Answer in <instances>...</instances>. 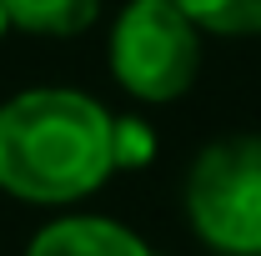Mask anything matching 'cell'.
<instances>
[{
    "label": "cell",
    "mask_w": 261,
    "mask_h": 256,
    "mask_svg": "<svg viewBox=\"0 0 261 256\" xmlns=\"http://www.w3.org/2000/svg\"><path fill=\"white\" fill-rule=\"evenodd\" d=\"M111 111L70 86H35L0 106V191L31 206L91 196L116 171Z\"/></svg>",
    "instance_id": "cell-1"
},
{
    "label": "cell",
    "mask_w": 261,
    "mask_h": 256,
    "mask_svg": "<svg viewBox=\"0 0 261 256\" xmlns=\"http://www.w3.org/2000/svg\"><path fill=\"white\" fill-rule=\"evenodd\" d=\"M186 216L221 256H261V136H221L186 171Z\"/></svg>",
    "instance_id": "cell-2"
},
{
    "label": "cell",
    "mask_w": 261,
    "mask_h": 256,
    "mask_svg": "<svg viewBox=\"0 0 261 256\" xmlns=\"http://www.w3.org/2000/svg\"><path fill=\"white\" fill-rule=\"evenodd\" d=\"M201 70V31L171 0H130L111 31V75L136 100H176Z\"/></svg>",
    "instance_id": "cell-3"
},
{
    "label": "cell",
    "mask_w": 261,
    "mask_h": 256,
    "mask_svg": "<svg viewBox=\"0 0 261 256\" xmlns=\"http://www.w3.org/2000/svg\"><path fill=\"white\" fill-rule=\"evenodd\" d=\"M25 256H156L130 226L111 216H65L31 236Z\"/></svg>",
    "instance_id": "cell-4"
},
{
    "label": "cell",
    "mask_w": 261,
    "mask_h": 256,
    "mask_svg": "<svg viewBox=\"0 0 261 256\" xmlns=\"http://www.w3.org/2000/svg\"><path fill=\"white\" fill-rule=\"evenodd\" d=\"M10 31L25 35H81L100 15V0H0Z\"/></svg>",
    "instance_id": "cell-5"
},
{
    "label": "cell",
    "mask_w": 261,
    "mask_h": 256,
    "mask_svg": "<svg viewBox=\"0 0 261 256\" xmlns=\"http://www.w3.org/2000/svg\"><path fill=\"white\" fill-rule=\"evenodd\" d=\"M196 31L211 35H261V0H171Z\"/></svg>",
    "instance_id": "cell-6"
},
{
    "label": "cell",
    "mask_w": 261,
    "mask_h": 256,
    "mask_svg": "<svg viewBox=\"0 0 261 256\" xmlns=\"http://www.w3.org/2000/svg\"><path fill=\"white\" fill-rule=\"evenodd\" d=\"M151 156H156L151 126L136 121V116H116L111 121V161H116V171H136V166H146Z\"/></svg>",
    "instance_id": "cell-7"
},
{
    "label": "cell",
    "mask_w": 261,
    "mask_h": 256,
    "mask_svg": "<svg viewBox=\"0 0 261 256\" xmlns=\"http://www.w3.org/2000/svg\"><path fill=\"white\" fill-rule=\"evenodd\" d=\"M10 31V15H5V5H0V35Z\"/></svg>",
    "instance_id": "cell-8"
}]
</instances>
